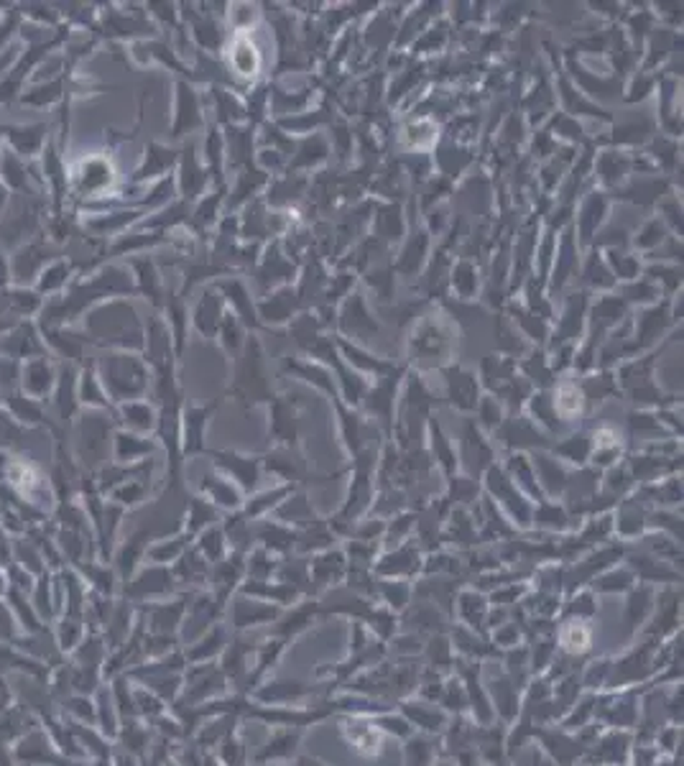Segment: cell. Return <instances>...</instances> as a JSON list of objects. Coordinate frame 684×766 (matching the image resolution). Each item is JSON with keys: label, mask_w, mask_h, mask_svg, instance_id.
<instances>
[{"label": "cell", "mask_w": 684, "mask_h": 766, "mask_svg": "<svg viewBox=\"0 0 684 766\" xmlns=\"http://www.w3.org/2000/svg\"><path fill=\"white\" fill-rule=\"evenodd\" d=\"M590 639H593L590 629L580 621L569 623V626L562 629V647L567 649V651H572V654H582L585 649L590 647Z\"/></svg>", "instance_id": "3"}, {"label": "cell", "mask_w": 684, "mask_h": 766, "mask_svg": "<svg viewBox=\"0 0 684 766\" xmlns=\"http://www.w3.org/2000/svg\"><path fill=\"white\" fill-rule=\"evenodd\" d=\"M432 746L424 741V738H414V741L406 746V761L409 766H426L429 758H432Z\"/></svg>", "instance_id": "6"}, {"label": "cell", "mask_w": 684, "mask_h": 766, "mask_svg": "<svg viewBox=\"0 0 684 766\" xmlns=\"http://www.w3.org/2000/svg\"><path fill=\"white\" fill-rule=\"evenodd\" d=\"M628 751V736L623 733H610L600 741V746L595 749V758L600 756V761H608V764H618L626 758Z\"/></svg>", "instance_id": "2"}, {"label": "cell", "mask_w": 684, "mask_h": 766, "mask_svg": "<svg viewBox=\"0 0 684 766\" xmlns=\"http://www.w3.org/2000/svg\"><path fill=\"white\" fill-rule=\"evenodd\" d=\"M403 713L409 716V720L414 725H421L424 731H442L444 725V713L434 710V705L429 702H417V705H403Z\"/></svg>", "instance_id": "1"}, {"label": "cell", "mask_w": 684, "mask_h": 766, "mask_svg": "<svg viewBox=\"0 0 684 766\" xmlns=\"http://www.w3.org/2000/svg\"><path fill=\"white\" fill-rule=\"evenodd\" d=\"M301 766H322V764H317V761H309V758H304V761H301Z\"/></svg>", "instance_id": "7"}, {"label": "cell", "mask_w": 684, "mask_h": 766, "mask_svg": "<svg viewBox=\"0 0 684 766\" xmlns=\"http://www.w3.org/2000/svg\"><path fill=\"white\" fill-rule=\"evenodd\" d=\"M299 741V733H292V731H284L278 733V736H274L271 741H268V746L258 754V761H268V758H281V756H289L294 751V743Z\"/></svg>", "instance_id": "5"}, {"label": "cell", "mask_w": 684, "mask_h": 766, "mask_svg": "<svg viewBox=\"0 0 684 766\" xmlns=\"http://www.w3.org/2000/svg\"><path fill=\"white\" fill-rule=\"evenodd\" d=\"M307 692V687H301L299 682H276L268 684L266 690L258 692V700L263 702H289V700H296Z\"/></svg>", "instance_id": "4"}]
</instances>
